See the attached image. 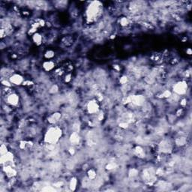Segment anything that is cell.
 Segmentation results:
<instances>
[{
    "instance_id": "cell-24",
    "label": "cell",
    "mask_w": 192,
    "mask_h": 192,
    "mask_svg": "<svg viewBox=\"0 0 192 192\" xmlns=\"http://www.w3.org/2000/svg\"><path fill=\"white\" fill-rule=\"evenodd\" d=\"M126 82H127V77H122L121 78L120 83H122V84H125V83H126Z\"/></svg>"
},
{
    "instance_id": "cell-25",
    "label": "cell",
    "mask_w": 192,
    "mask_h": 192,
    "mask_svg": "<svg viewBox=\"0 0 192 192\" xmlns=\"http://www.w3.org/2000/svg\"><path fill=\"white\" fill-rule=\"evenodd\" d=\"M187 53H188V55H191V50L190 48H188V51H187Z\"/></svg>"
},
{
    "instance_id": "cell-6",
    "label": "cell",
    "mask_w": 192,
    "mask_h": 192,
    "mask_svg": "<svg viewBox=\"0 0 192 192\" xmlns=\"http://www.w3.org/2000/svg\"><path fill=\"white\" fill-rule=\"evenodd\" d=\"M24 80H24L23 77L19 74H13L12 75L9 77V81L13 85H21L23 83Z\"/></svg>"
},
{
    "instance_id": "cell-4",
    "label": "cell",
    "mask_w": 192,
    "mask_h": 192,
    "mask_svg": "<svg viewBox=\"0 0 192 192\" xmlns=\"http://www.w3.org/2000/svg\"><path fill=\"white\" fill-rule=\"evenodd\" d=\"M6 96V101L8 104L11 106V107H17L19 104L20 101V98L19 96L14 92H11L10 94L5 95Z\"/></svg>"
},
{
    "instance_id": "cell-9",
    "label": "cell",
    "mask_w": 192,
    "mask_h": 192,
    "mask_svg": "<svg viewBox=\"0 0 192 192\" xmlns=\"http://www.w3.org/2000/svg\"><path fill=\"white\" fill-rule=\"evenodd\" d=\"M145 98L142 95H134L131 97V103L136 106H141L144 104Z\"/></svg>"
},
{
    "instance_id": "cell-7",
    "label": "cell",
    "mask_w": 192,
    "mask_h": 192,
    "mask_svg": "<svg viewBox=\"0 0 192 192\" xmlns=\"http://www.w3.org/2000/svg\"><path fill=\"white\" fill-rule=\"evenodd\" d=\"M13 161H14V155L9 151L1 156V164H2V165H10L11 163L13 162Z\"/></svg>"
},
{
    "instance_id": "cell-23",
    "label": "cell",
    "mask_w": 192,
    "mask_h": 192,
    "mask_svg": "<svg viewBox=\"0 0 192 192\" xmlns=\"http://www.w3.org/2000/svg\"><path fill=\"white\" fill-rule=\"evenodd\" d=\"M114 167H115V165H114V163H110V164H109V165L107 166V169L109 170H113V169H114Z\"/></svg>"
},
{
    "instance_id": "cell-22",
    "label": "cell",
    "mask_w": 192,
    "mask_h": 192,
    "mask_svg": "<svg viewBox=\"0 0 192 192\" xmlns=\"http://www.w3.org/2000/svg\"><path fill=\"white\" fill-rule=\"evenodd\" d=\"M162 95L164 98H170L171 97V95H172V93H171L169 90H166V91H165L163 92Z\"/></svg>"
},
{
    "instance_id": "cell-19",
    "label": "cell",
    "mask_w": 192,
    "mask_h": 192,
    "mask_svg": "<svg viewBox=\"0 0 192 192\" xmlns=\"http://www.w3.org/2000/svg\"><path fill=\"white\" fill-rule=\"evenodd\" d=\"M120 24H121V26H128V20L126 17L121 18Z\"/></svg>"
},
{
    "instance_id": "cell-20",
    "label": "cell",
    "mask_w": 192,
    "mask_h": 192,
    "mask_svg": "<svg viewBox=\"0 0 192 192\" xmlns=\"http://www.w3.org/2000/svg\"><path fill=\"white\" fill-rule=\"evenodd\" d=\"M0 152H1V155H4V154H5V153H8V148H7V147H6V145L2 144V146H1V150H0Z\"/></svg>"
},
{
    "instance_id": "cell-13",
    "label": "cell",
    "mask_w": 192,
    "mask_h": 192,
    "mask_svg": "<svg viewBox=\"0 0 192 192\" xmlns=\"http://www.w3.org/2000/svg\"><path fill=\"white\" fill-rule=\"evenodd\" d=\"M32 41L36 45H41L42 44V41H43V38H42V35L41 34L36 32L32 35Z\"/></svg>"
},
{
    "instance_id": "cell-11",
    "label": "cell",
    "mask_w": 192,
    "mask_h": 192,
    "mask_svg": "<svg viewBox=\"0 0 192 192\" xmlns=\"http://www.w3.org/2000/svg\"><path fill=\"white\" fill-rule=\"evenodd\" d=\"M69 140L70 142H71V143H72V145H74V146L77 145L80 143V140L79 134H78L77 132H73L72 134H71V136H70Z\"/></svg>"
},
{
    "instance_id": "cell-14",
    "label": "cell",
    "mask_w": 192,
    "mask_h": 192,
    "mask_svg": "<svg viewBox=\"0 0 192 192\" xmlns=\"http://www.w3.org/2000/svg\"><path fill=\"white\" fill-rule=\"evenodd\" d=\"M134 154L137 155V157H140V158H143L145 156V152L143 150V149L140 146H137V147H135L134 149Z\"/></svg>"
},
{
    "instance_id": "cell-18",
    "label": "cell",
    "mask_w": 192,
    "mask_h": 192,
    "mask_svg": "<svg viewBox=\"0 0 192 192\" xmlns=\"http://www.w3.org/2000/svg\"><path fill=\"white\" fill-rule=\"evenodd\" d=\"M72 41H73V40L71 37L69 36H66V37H64L62 40V44H64L66 46H68L70 44H72Z\"/></svg>"
},
{
    "instance_id": "cell-8",
    "label": "cell",
    "mask_w": 192,
    "mask_h": 192,
    "mask_svg": "<svg viewBox=\"0 0 192 192\" xmlns=\"http://www.w3.org/2000/svg\"><path fill=\"white\" fill-rule=\"evenodd\" d=\"M3 171L5 173V175L8 176V178H13L17 175V170L14 168H13L11 165H5Z\"/></svg>"
},
{
    "instance_id": "cell-10",
    "label": "cell",
    "mask_w": 192,
    "mask_h": 192,
    "mask_svg": "<svg viewBox=\"0 0 192 192\" xmlns=\"http://www.w3.org/2000/svg\"><path fill=\"white\" fill-rule=\"evenodd\" d=\"M42 67L46 72H50L55 68V63L52 60H47L43 63Z\"/></svg>"
},
{
    "instance_id": "cell-12",
    "label": "cell",
    "mask_w": 192,
    "mask_h": 192,
    "mask_svg": "<svg viewBox=\"0 0 192 192\" xmlns=\"http://www.w3.org/2000/svg\"><path fill=\"white\" fill-rule=\"evenodd\" d=\"M61 119V113H54L51 116H50L48 118V122L50 124H55Z\"/></svg>"
},
{
    "instance_id": "cell-3",
    "label": "cell",
    "mask_w": 192,
    "mask_h": 192,
    "mask_svg": "<svg viewBox=\"0 0 192 192\" xmlns=\"http://www.w3.org/2000/svg\"><path fill=\"white\" fill-rule=\"evenodd\" d=\"M188 89V84L185 81H179L173 86V90L177 95H182L186 93Z\"/></svg>"
},
{
    "instance_id": "cell-2",
    "label": "cell",
    "mask_w": 192,
    "mask_h": 192,
    "mask_svg": "<svg viewBox=\"0 0 192 192\" xmlns=\"http://www.w3.org/2000/svg\"><path fill=\"white\" fill-rule=\"evenodd\" d=\"M62 131L57 126L50 127L44 135V141L49 144H55L61 138Z\"/></svg>"
},
{
    "instance_id": "cell-16",
    "label": "cell",
    "mask_w": 192,
    "mask_h": 192,
    "mask_svg": "<svg viewBox=\"0 0 192 192\" xmlns=\"http://www.w3.org/2000/svg\"><path fill=\"white\" fill-rule=\"evenodd\" d=\"M77 180L76 178H72L70 181V184H69V188L71 190L74 191L77 188Z\"/></svg>"
},
{
    "instance_id": "cell-1",
    "label": "cell",
    "mask_w": 192,
    "mask_h": 192,
    "mask_svg": "<svg viewBox=\"0 0 192 192\" xmlns=\"http://www.w3.org/2000/svg\"><path fill=\"white\" fill-rule=\"evenodd\" d=\"M102 3L98 1L92 2L86 10V19L89 23L97 21L102 14Z\"/></svg>"
},
{
    "instance_id": "cell-21",
    "label": "cell",
    "mask_w": 192,
    "mask_h": 192,
    "mask_svg": "<svg viewBox=\"0 0 192 192\" xmlns=\"http://www.w3.org/2000/svg\"><path fill=\"white\" fill-rule=\"evenodd\" d=\"M72 74H71V73H68L67 74H66V76L64 77V80H65V82L66 83H69V82H71V80H72Z\"/></svg>"
},
{
    "instance_id": "cell-17",
    "label": "cell",
    "mask_w": 192,
    "mask_h": 192,
    "mask_svg": "<svg viewBox=\"0 0 192 192\" xmlns=\"http://www.w3.org/2000/svg\"><path fill=\"white\" fill-rule=\"evenodd\" d=\"M54 56H55V53L53 50H47L44 54V57L47 60H52L54 57Z\"/></svg>"
},
{
    "instance_id": "cell-5",
    "label": "cell",
    "mask_w": 192,
    "mask_h": 192,
    "mask_svg": "<svg viewBox=\"0 0 192 192\" xmlns=\"http://www.w3.org/2000/svg\"><path fill=\"white\" fill-rule=\"evenodd\" d=\"M88 113L90 114H95L99 111V104L96 100H92L86 105Z\"/></svg>"
},
{
    "instance_id": "cell-15",
    "label": "cell",
    "mask_w": 192,
    "mask_h": 192,
    "mask_svg": "<svg viewBox=\"0 0 192 192\" xmlns=\"http://www.w3.org/2000/svg\"><path fill=\"white\" fill-rule=\"evenodd\" d=\"M87 176L89 180H94L97 176L96 171L94 169H89L87 172Z\"/></svg>"
}]
</instances>
